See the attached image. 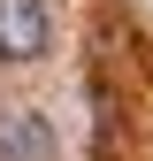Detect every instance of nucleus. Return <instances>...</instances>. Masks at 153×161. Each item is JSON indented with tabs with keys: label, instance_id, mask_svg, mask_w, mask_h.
Here are the masks:
<instances>
[{
	"label": "nucleus",
	"instance_id": "1",
	"mask_svg": "<svg viewBox=\"0 0 153 161\" xmlns=\"http://www.w3.org/2000/svg\"><path fill=\"white\" fill-rule=\"evenodd\" d=\"M54 46L46 0H0V62H38Z\"/></svg>",
	"mask_w": 153,
	"mask_h": 161
},
{
	"label": "nucleus",
	"instance_id": "2",
	"mask_svg": "<svg viewBox=\"0 0 153 161\" xmlns=\"http://www.w3.org/2000/svg\"><path fill=\"white\" fill-rule=\"evenodd\" d=\"M0 161H61L54 115H38V108H0Z\"/></svg>",
	"mask_w": 153,
	"mask_h": 161
}]
</instances>
